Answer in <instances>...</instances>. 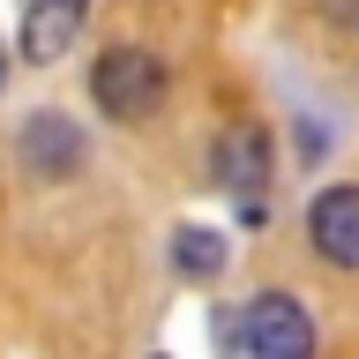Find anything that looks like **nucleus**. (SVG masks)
<instances>
[{
	"label": "nucleus",
	"instance_id": "obj_5",
	"mask_svg": "<svg viewBox=\"0 0 359 359\" xmlns=\"http://www.w3.org/2000/svg\"><path fill=\"white\" fill-rule=\"evenodd\" d=\"M75 30H83V0H30V15H22V60L53 67L75 45Z\"/></svg>",
	"mask_w": 359,
	"mask_h": 359
},
{
	"label": "nucleus",
	"instance_id": "obj_1",
	"mask_svg": "<svg viewBox=\"0 0 359 359\" xmlns=\"http://www.w3.org/2000/svg\"><path fill=\"white\" fill-rule=\"evenodd\" d=\"M224 344H232V352H255V359H299V352H314V322H307L299 299L262 292L255 307H240L224 322Z\"/></svg>",
	"mask_w": 359,
	"mask_h": 359
},
{
	"label": "nucleus",
	"instance_id": "obj_3",
	"mask_svg": "<svg viewBox=\"0 0 359 359\" xmlns=\"http://www.w3.org/2000/svg\"><path fill=\"white\" fill-rule=\"evenodd\" d=\"M210 172H217V187H224V195L262 202V180H269V135L255 128V120L224 128V135H217V157H210Z\"/></svg>",
	"mask_w": 359,
	"mask_h": 359
},
{
	"label": "nucleus",
	"instance_id": "obj_2",
	"mask_svg": "<svg viewBox=\"0 0 359 359\" xmlns=\"http://www.w3.org/2000/svg\"><path fill=\"white\" fill-rule=\"evenodd\" d=\"M90 90H97V105L112 112V120H150L157 105H165V67L150 60V53H135V45H112L105 60H97V75H90Z\"/></svg>",
	"mask_w": 359,
	"mask_h": 359
},
{
	"label": "nucleus",
	"instance_id": "obj_7",
	"mask_svg": "<svg viewBox=\"0 0 359 359\" xmlns=\"http://www.w3.org/2000/svg\"><path fill=\"white\" fill-rule=\"evenodd\" d=\"M172 262L187 269V277H217L224 269V240L210 232V224H187V232L172 240Z\"/></svg>",
	"mask_w": 359,
	"mask_h": 359
},
{
	"label": "nucleus",
	"instance_id": "obj_6",
	"mask_svg": "<svg viewBox=\"0 0 359 359\" xmlns=\"http://www.w3.org/2000/svg\"><path fill=\"white\" fill-rule=\"evenodd\" d=\"M22 150L38 157V172H75V165H83V135L67 128L60 112H38V120H30V142H22Z\"/></svg>",
	"mask_w": 359,
	"mask_h": 359
},
{
	"label": "nucleus",
	"instance_id": "obj_4",
	"mask_svg": "<svg viewBox=\"0 0 359 359\" xmlns=\"http://www.w3.org/2000/svg\"><path fill=\"white\" fill-rule=\"evenodd\" d=\"M307 240H314V255H322V262L359 269V187H330V195H314Z\"/></svg>",
	"mask_w": 359,
	"mask_h": 359
},
{
	"label": "nucleus",
	"instance_id": "obj_8",
	"mask_svg": "<svg viewBox=\"0 0 359 359\" xmlns=\"http://www.w3.org/2000/svg\"><path fill=\"white\" fill-rule=\"evenodd\" d=\"M0 83H8V45H0Z\"/></svg>",
	"mask_w": 359,
	"mask_h": 359
}]
</instances>
